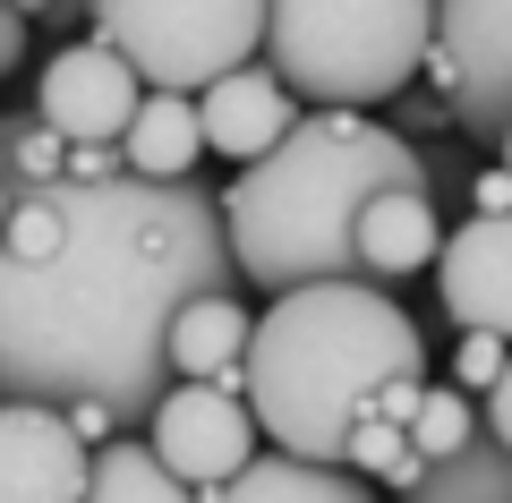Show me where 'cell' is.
I'll list each match as a JSON object with an SVG mask.
<instances>
[{"label":"cell","mask_w":512,"mask_h":503,"mask_svg":"<svg viewBox=\"0 0 512 503\" xmlns=\"http://www.w3.org/2000/svg\"><path fill=\"white\" fill-rule=\"evenodd\" d=\"M239 248L222 197L197 180H26L9 188V256H0V393L111 401L146 427L171 367V324L205 290H239Z\"/></svg>","instance_id":"1"},{"label":"cell","mask_w":512,"mask_h":503,"mask_svg":"<svg viewBox=\"0 0 512 503\" xmlns=\"http://www.w3.org/2000/svg\"><path fill=\"white\" fill-rule=\"evenodd\" d=\"M427 342L402 299L367 273L274 290L248 342V401L265 418V444L342 461L367 418H419Z\"/></svg>","instance_id":"2"},{"label":"cell","mask_w":512,"mask_h":503,"mask_svg":"<svg viewBox=\"0 0 512 503\" xmlns=\"http://www.w3.org/2000/svg\"><path fill=\"white\" fill-rule=\"evenodd\" d=\"M384 188H436L419 145L359 103H316L274 154L239 162V180L222 188L239 273L265 299L299 282L359 273V214Z\"/></svg>","instance_id":"3"},{"label":"cell","mask_w":512,"mask_h":503,"mask_svg":"<svg viewBox=\"0 0 512 503\" xmlns=\"http://www.w3.org/2000/svg\"><path fill=\"white\" fill-rule=\"evenodd\" d=\"M436 0H265V60L299 103H393L427 77Z\"/></svg>","instance_id":"4"},{"label":"cell","mask_w":512,"mask_h":503,"mask_svg":"<svg viewBox=\"0 0 512 503\" xmlns=\"http://www.w3.org/2000/svg\"><path fill=\"white\" fill-rule=\"evenodd\" d=\"M94 35H111L146 86L205 94L214 77L265 52V0H94Z\"/></svg>","instance_id":"5"},{"label":"cell","mask_w":512,"mask_h":503,"mask_svg":"<svg viewBox=\"0 0 512 503\" xmlns=\"http://www.w3.org/2000/svg\"><path fill=\"white\" fill-rule=\"evenodd\" d=\"M427 86L453 103L461 137L504 145V128H512V0H436Z\"/></svg>","instance_id":"6"},{"label":"cell","mask_w":512,"mask_h":503,"mask_svg":"<svg viewBox=\"0 0 512 503\" xmlns=\"http://www.w3.org/2000/svg\"><path fill=\"white\" fill-rule=\"evenodd\" d=\"M146 435L163 444V461L188 478V495H231V478L256 461V401L239 384H214V376H180L163 393V410L146 418Z\"/></svg>","instance_id":"7"},{"label":"cell","mask_w":512,"mask_h":503,"mask_svg":"<svg viewBox=\"0 0 512 503\" xmlns=\"http://www.w3.org/2000/svg\"><path fill=\"white\" fill-rule=\"evenodd\" d=\"M0 495L9 503H77L94 495V444L69 401L9 393L0 401Z\"/></svg>","instance_id":"8"},{"label":"cell","mask_w":512,"mask_h":503,"mask_svg":"<svg viewBox=\"0 0 512 503\" xmlns=\"http://www.w3.org/2000/svg\"><path fill=\"white\" fill-rule=\"evenodd\" d=\"M146 69L120 52L111 35H86V43H60L35 77V111L60 120L69 137H128L137 103H146Z\"/></svg>","instance_id":"9"},{"label":"cell","mask_w":512,"mask_h":503,"mask_svg":"<svg viewBox=\"0 0 512 503\" xmlns=\"http://www.w3.org/2000/svg\"><path fill=\"white\" fill-rule=\"evenodd\" d=\"M197 103H205V145H214L222 162H256V154H274V145L291 137L299 120H308V111H299V86H291V77H282L265 52H256L248 69L214 77Z\"/></svg>","instance_id":"10"},{"label":"cell","mask_w":512,"mask_h":503,"mask_svg":"<svg viewBox=\"0 0 512 503\" xmlns=\"http://www.w3.org/2000/svg\"><path fill=\"white\" fill-rule=\"evenodd\" d=\"M436 290H444L453 333H461V324L512 333V214H470L461 231H444Z\"/></svg>","instance_id":"11"},{"label":"cell","mask_w":512,"mask_h":503,"mask_svg":"<svg viewBox=\"0 0 512 503\" xmlns=\"http://www.w3.org/2000/svg\"><path fill=\"white\" fill-rule=\"evenodd\" d=\"M444 256V214L427 188H384L359 214V273L367 282H410Z\"/></svg>","instance_id":"12"},{"label":"cell","mask_w":512,"mask_h":503,"mask_svg":"<svg viewBox=\"0 0 512 503\" xmlns=\"http://www.w3.org/2000/svg\"><path fill=\"white\" fill-rule=\"evenodd\" d=\"M248 342H256V316L239 307V290H205V299H188V316L171 324V367L248 393Z\"/></svg>","instance_id":"13"},{"label":"cell","mask_w":512,"mask_h":503,"mask_svg":"<svg viewBox=\"0 0 512 503\" xmlns=\"http://www.w3.org/2000/svg\"><path fill=\"white\" fill-rule=\"evenodd\" d=\"M231 495L239 503H359V495H384V486L367 478L359 461H316V452L274 444V452H256L231 478Z\"/></svg>","instance_id":"14"},{"label":"cell","mask_w":512,"mask_h":503,"mask_svg":"<svg viewBox=\"0 0 512 503\" xmlns=\"http://www.w3.org/2000/svg\"><path fill=\"white\" fill-rule=\"evenodd\" d=\"M128 171H146V180H188L197 171V154H214L205 145V103L180 86H154L146 103H137V120H128Z\"/></svg>","instance_id":"15"},{"label":"cell","mask_w":512,"mask_h":503,"mask_svg":"<svg viewBox=\"0 0 512 503\" xmlns=\"http://www.w3.org/2000/svg\"><path fill=\"white\" fill-rule=\"evenodd\" d=\"M94 503H188V478L163 461L154 435L120 427L111 444H94Z\"/></svg>","instance_id":"16"},{"label":"cell","mask_w":512,"mask_h":503,"mask_svg":"<svg viewBox=\"0 0 512 503\" xmlns=\"http://www.w3.org/2000/svg\"><path fill=\"white\" fill-rule=\"evenodd\" d=\"M419 503H512V444L495 435V418H478V435L444 461H427Z\"/></svg>","instance_id":"17"},{"label":"cell","mask_w":512,"mask_h":503,"mask_svg":"<svg viewBox=\"0 0 512 503\" xmlns=\"http://www.w3.org/2000/svg\"><path fill=\"white\" fill-rule=\"evenodd\" d=\"M60 171H69V128L43 120V111H9V128H0V188L60 180Z\"/></svg>","instance_id":"18"},{"label":"cell","mask_w":512,"mask_h":503,"mask_svg":"<svg viewBox=\"0 0 512 503\" xmlns=\"http://www.w3.org/2000/svg\"><path fill=\"white\" fill-rule=\"evenodd\" d=\"M478 418H487V401H470V384H427L419 393V418H410V435H419V452L427 461H444V452H461L478 435Z\"/></svg>","instance_id":"19"},{"label":"cell","mask_w":512,"mask_h":503,"mask_svg":"<svg viewBox=\"0 0 512 503\" xmlns=\"http://www.w3.org/2000/svg\"><path fill=\"white\" fill-rule=\"evenodd\" d=\"M512 367V333H487V324H461V350H453V376L470 393H487L495 376Z\"/></svg>","instance_id":"20"},{"label":"cell","mask_w":512,"mask_h":503,"mask_svg":"<svg viewBox=\"0 0 512 503\" xmlns=\"http://www.w3.org/2000/svg\"><path fill=\"white\" fill-rule=\"evenodd\" d=\"M470 214H512V162H495V171L470 180Z\"/></svg>","instance_id":"21"},{"label":"cell","mask_w":512,"mask_h":503,"mask_svg":"<svg viewBox=\"0 0 512 503\" xmlns=\"http://www.w3.org/2000/svg\"><path fill=\"white\" fill-rule=\"evenodd\" d=\"M478 401H487L495 435H504V444H512V367H504V376H495V384H487V393H478Z\"/></svg>","instance_id":"22"},{"label":"cell","mask_w":512,"mask_h":503,"mask_svg":"<svg viewBox=\"0 0 512 503\" xmlns=\"http://www.w3.org/2000/svg\"><path fill=\"white\" fill-rule=\"evenodd\" d=\"M0 60H9V69L26 60V9H9V26H0Z\"/></svg>","instance_id":"23"},{"label":"cell","mask_w":512,"mask_h":503,"mask_svg":"<svg viewBox=\"0 0 512 503\" xmlns=\"http://www.w3.org/2000/svg\"><path fill=\"white\" fill-rule=\"evenodd\" d=\"M495 154H504V162H512V128H504V145H495Z\"/></svg>","instance_id":"24"}]
</instances>
